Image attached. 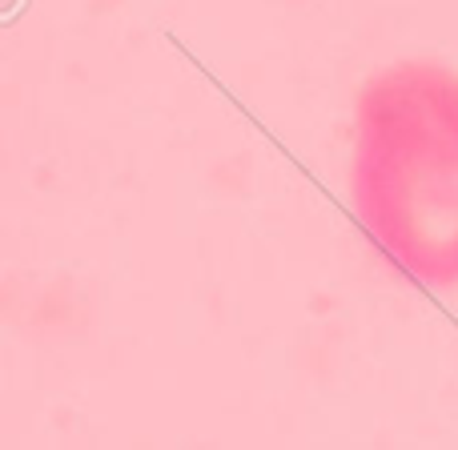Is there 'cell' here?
<instances>
[{
    "mask_svg": "<svg viewBox=\"0 0 458 450\" xmlns=\"http://www.w3.org/2000/svg\"><path fill=\"white\" fill-rule=\"evenodd\" d=\"M350 201L406 282L458 285V72L403 61L358 97Z\"/></svg>",
    "mask_w": 458,
    "mask_h": 450,
    "instance_id": "cell-1",
    "label": "cell"
}]
</instances>
